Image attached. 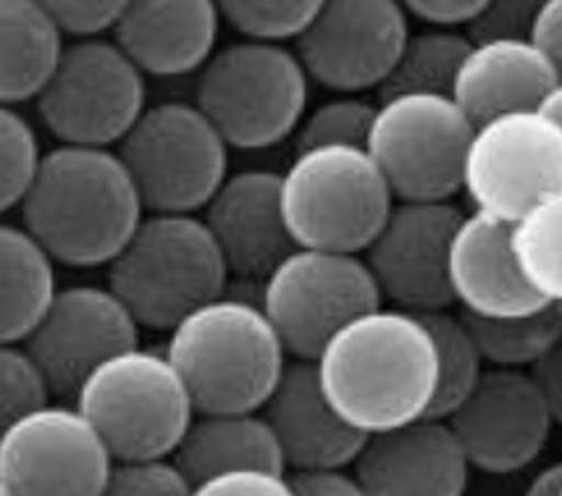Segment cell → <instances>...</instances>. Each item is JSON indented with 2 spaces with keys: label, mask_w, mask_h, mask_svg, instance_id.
I'll return each instance as SVG.
<instances>
[{
  "label": "cell",
  "mask_w": 562,
  "mask_h": 496,
  "mask_svg": "<svg viewBox=\"0 0 562 496\" xmlns=\"http://www.w3.org/2000/svg\"><path fill=\"white\" fill-rule=\"evenodd\" d=\"M321 388L363 433L403 426L428 413L437 352L418 313L379 305L339 326L316 358Z\"/></svg>",
  "instance_id": "1"
},
{
  "label": "cell",
  "mask_w": 562,
  "mask_h": 496,
  "mask_svg": "<svg viewBox=\"0 0 562 496\" xmlns=\"http://www.w3.org/2000/svg\"><path fill=\"white\" fill-rule=\"evenodd\" d=\"M19 211L50 258L74 268L109 266L145 216L116 150L66 143L40 156Z\"/></svg>",
  "instance_id": "2"
},
{
  "label": "cell",
  "mask_w": 562,
  "mask_h": 496,
  "mask_svg": "<svg viewBox=\"0 0 562 496\" xmlns=\"http://www.w3.org/2000/svg\"><path fill=\"white\" fill-rule=\"evenodd\" d=\"M164 352L198 413L260 410L286 365L263 307L226 292L184 313L169 328Z\"/></svg>",
  "instance_id": "3"
},
{
  "label": "cell",
  "mask_w": 562,
  "mask_h": 496,
  "mask_svg": "<svg viewBox=\"0 0 562 496\" xmlns=\"http://www.w3.org/2000/svg\"><path fill=\"white\" fill-rule=\"evenodd\" d=\"M229 268L198 213L145 211L109 263V286L137 324L169 328L205 300L226 292Z\"/></svg>",
  "instance_id": "4"
},
{
  "label": "cell",
  "mask_w": 562,
  "mask_h": 496,
  "mask_svg": "<svg viewBox=\"0 0 562 496\" xmlns=\"http://www.w3.org/2000/svg\"><path fill=\"white\" fill-rule=\"evenodd\" d=\"M311 77L277 40L245 37L211 53L198 69L195 105L234 150H266L297 132Z\"/></svg>",
  "instance_id": "5"
},
{
  "label": "cell",
  "mask_w": 562,
  "mask_h": 496,
  "mask_svg": "<svg viewBox=\"0 0 562 496\" xmlns=\"http://www.w3.org/2000/svg\"><path fill=\"white\" fill-rule=\"evenodd\" d=\"M294 245L363 252L390 216L394 194L366 145H313L279 173Z\"/></svg>",
  "instance_id": "6"
},
{
  "label": "cell",
  "mask_w": 562,
  "mask_h": 496,
  "mask_svg": "<svg viewBox=\"0 0 562 496\" xmlns=\"http://www.w3.org/2000/svg\"><path fill=\"white\" fill-rule=\"evenodd\" d=\"M71 402L98 428L113 460L173 454L198 415L166 352L139 345L100 360Z\"/></svg>",
  "instance_id": "7"
},
{
  "label": "cell",
  "mask_w": 562,
  "mask_h": 496,
  "mask_svg": "<svg viewBox=\"0 0 562 496\" xmlns=\"http://www.w3.org/2000/svg\"><path fill=\"white\" fill-rule=\"evenodd\" d=\"M229 143L184 100L145 105L116 153L153 213H200L229 173Z\"/></svg>",
  "instance_id": "8"
},
{
  "label": "cell",
  "mask_w": 562,
  "mask_h": 496,
  "mask_svg": "<svg viewBox=\"0 0 562 496\" xmlns=\"http://www.w3.org/2000/svg\"><path fill=\"white\" fill-rule=\"evenodd\" d=\"M473 122L447 92L379 98L366 150L394 200H452L463 184Z\"/></svg>",
  "instance_id": "9"
},
{
  "label": "cell",
  "mask_w": 562,
  "mask_h": 496,
  "mask_svg": "<svg viewBox=\"0 0 562 496\" xmlns=\"http://www.w3.org/2000/svg\"><path fill=\"white\" fill-rule=\"evenodd\" d=\"M260 307L292 358L313 360L355 315L384 305L363 252L294 245L260 279Z\"/></svg>",
  "instance_id": "10"
},
{
  "label": "cell",
  "mask_w": 562,
  "mask_h": 496,
  "mask_svg": "<svg viewBox=\"0 0 562 496\" xmlns=\"http://www.w3.org/2000/svg\"><path fill=\"white\" fill-rule=\"evenodd\" d=\"M35 103L58 143L113 147L145 111V74L116 40L79 37L64 45Z\"/></svg>",
  "instance_id": "11"
},
{
  "label": "cell",
  "mask_w": 562,
  "mask_h": 496,
  "mask_svg": "<svg viewBox=\"0 0 562 496\" xmlns=\"http://www.w3.org/2000/svg\"><path fill=\"white\" fill-rule=\"evenodd\" d=\"M460 190L476 211L513 224L539 198L562 190V124L541 109L473 124Z\"/></svg>",
  "instance_id": "12"
},
{
  "label": "cell",
  "mask_w": 562,
  "mask_h": 496,
  "mask_svg": "<svg viewBox=\"0 0 562 496\" xmlns=\"http://www.w3.org/2000/svg\"><path fill=\"white\" fill-rule=\"evenodd\" d=\"M113 454L77 405L43 402L0 433V478L19 496L105 494Z\"/></svg>",
  "instance_id": "13"
},
{
  "label": "cell",
  "mask_w": 562,
  "mask_h": 496,
  "mask_svg": "<svg viewBox=\"0 0 562 496\" xmlns=\"http://www.w3.org/2000/svg\"><path fill=\"white\" fill-rule=\"evenodd\" d=\"M411 35L400 0H324L294 53L307 77L331 92L379 90Z\"/></svg>",
  "instance_id": "14"
},
{
  "label": "cell",
  "mask_w": 562,
  "mask_h": 496,
  "mask_svg": "<svg viewBox=\"0 0 562 496\" xmlns=\"http://www.w3.org/2000/svg\"><path fill=\"white\" fill-rule=\"evenodd\" d=\"M447 424L473 471L510 475L539 458L558 415L528 368L486 365Z\"/></svg>",
  "instance_id": "15"
},
{
  "label": "cell",
  "mask_w": 562,
  "mask_h": 496,
  "mask_svg": "<svg viewBox=\"0 0 562 496\" xmlns=\"http://www.w3.org/2000/svg\"><path fill=\"white\" fill-rule=\"evenodd\" d=\"M139 326L109 284L56 290L32 331L22 339L53 397H69L100 360L139 345Z\"/></svg>",
  "instance_id": "16"
},
{
  "label": "cell",
  "mask_w": 562,
  "mask_h": 496,
  "mask_svg": "<svg viewBox=\"0 0 562 496\" xmlns=\"http://www.w3.org/2000/svg\"><path fill=\"white\" fill-rule=\"evenodd\" d=\"M460 218L452 200H394L363 250L384 303L413 313L452 307L447 252Z\"/></svg>",
  "instance_id": "17"
},
{
  "label": "cell",
  "mask_w": 562,
  "mask_h": 496,
  "mask_svg": "<svg viewBox=\"0 0 562 496\" xmlns=\"http://www.w3.org/2000/svg\"><path fill=\"white\" fill-rule=\"evenodd\" d=\"M352 471L366 494L460 496L473 467L447 418L420 415L403 426L368 433Z\"/></svg>",
  "instance_id": "18"
},
{
  "label": "cell",
  "mask_w": 562,
  "mask_h": 496,
  "mask_svg": "<svg viewBox=\"0 0 562 496\" xmlns=\"http://www.w3.org/2000/svg\"><path fill=\"white\" fill-rule=\"evenodd\" d=\"M203 221L234 279L260 281L294 247L281 213L277 171L226 173L203 205Z\"/></svg>",
  "instance_id": "19"
},
{
  "label": "cell",
  "mask_w": 562,
  "mask_h": 496,
  "mask_svg": "<svg viewBox=\"0 0 562 496\" xmlns=\"http://www.w3.org/2000/svg\"><path fill=\"white\" fill-rule=\"evenodd\" d=\"M452 305L463 313L502 318L531 313L547 303L531 290L510 243V221L486 211L463 213L447 252Z\"/></svg>",
  "instance_id": "20"
},
{
  "label": "cell",
  "mask_w": 562,
  "mask_h": 496,
  "mask_svg": "<svg viewBox=\"0 0 562 496\" xmlns=\"http://www.w3.org/2000/svg\"><path fill=\"white\" fill-rule=\"evenodd\" d=\"M260 413L277 433L286 471L321 465L352 467L368 436L334 410L321 388L316 363L305 358L286 360Z\"/></svg>",
  "instance_id": "21"
},
{
  "label": "cell",
  "mask_w": 562,
  "mask_h": 496,
  "mask_svg": "<svg viewBox=\"0 0 562 496\" xmlns=\"http://www.w3.org/2000/svg\"><path fill=\"white\" fill-rule=\"evenodd\" d=\"M216 0H130L113 24V40L145 77H187L216 50Z\"/></svg>",
  "instance_id": "22"
},
{
  "label": "cell",
  "mask_w": 562,
  "mask_h": 496,
  "mask_svg": "<svg viewBox=\"0 0 562 496\" xmlns=\"http://www.w3.org/2000/svg\"><path fill=\"white\" fill-rule=\"evenodd\" d=\"M560 74L531 37L476 40L460 64L450 95L473 124L494 113L539 109Z\"/></svg>",
  "instance_id": "23"
},
{
  "label": "cell",
  "mask_w": 562,
  "mask_h": 496,
  "mask_svg": "<svg viewBox=\"0 0 562 496\" xmlns=\"http://www.w3.org/2000/svg\"><path fill=\"white\" fill-rule=\"evenodd\" d=\"M171 458L192 488L213 473L239 465L286 471L277 433L260 410L198 413Z\"/></svg>",
  "instance_id": "24"
},
{
  "label": "cell",
  "mask_w": 562,
  "mask_h": 496,
  "mask_svg": "<svg viewBox=\"0 0 562 496\" xmlns=\"http://www.w3.org/2000/svg\"><path fill=\"white\" fill-rule=\"evenodd\" d=\"M64 50V30L40 0H0V103L35 100Z\"/></svg>",
  "instance_id": "25"
},
{
  "label": "cell",
  "mask_w": 562,
  "mask_h": 496,
  "mask_svg": "<svg viewBox=\"0 0 562 496\" xmlns=\"http://www.w3.org/2000/svg\"><path fill=\"white\" fill-rule=\"evenodd\" d=\"M56 260L16 224L0 221V341H22L56 294Z\"/></svg>",
  "instance_id": "26"
},
{
  "label": "cell",
  "mask_w": 562,
  "mask_h": 496,
  "mask_svg": "<svg viewBox=\"0 0 562 496\" xmlns=\"http://www.w3.org/2000/svg\"><path fill=\"white\" fill-rule=\"evenodd\" d=\"M471 48V37L460 26H434L411 32L397 61L379 84V98L397 92H447L450 95L454 74Z\"/></svg>",
  "instance_id": "27"
},
{
  "label": "cell",
  "mask_w": 562,
  "mask_h": 496,
  "mask_svg": "<svg viewBox=\"0 0 562 496\" xmlns=\"http://www.w3.org/2000/svg\"><path fill=\"white\" fill-rule=\"evenodd\" d=\"M510 243L531 290L547 303H562V190L539 198L513 221Z\"/></svg>",
  "instance_id": "28"
},
{
  "label": "cell",
  "mask_w": 562,
  "mask_h": 496,
  "mask_svg": "<svg viewBox=\"0 0 562 496\" xmlns=\"http://www.w3.org/2000/svg\"><path fill=\"white\" fill-rule=\"evenodd\" d=\"M418 315L431 334L434 352H437V388H434L426 415L447 418L476 386L479 375L486 368L484 354H481L463 313H450V307H439V311H424Z\"/></svg>",
  "instance_id": "29"
},
{
  "label": "cell",
  "mask_w": 562,
  "mask_h": 496,
  "mask_svg": "<svg viewBox=\"0 0 562 496\" xmlns=\"http://www.w3.org/2000/svg\"><path fill=\"white\" fill-rule=\"evenodd\" d=\"M463 318L471 326L486 365L528 368L560 334L562 303H544L531 313L502 315V318L471 313H463Z\"/></svg>",
  "instance_id": "30"
},
{
  "label": "cell",
  "mask_w": 562,
  "mask_h": 496,
  "mask_svg": "<svg viewBox=\"0 0 562 496\" xmlns=\"http://www.w3.org/2000/svg\"><path fill=\"white\" fill-rule=\"evenodd\" d=\"M221 19L243 37L294 40L324 0H216Z\"/></svg>",
  "instance_id": "31"
},
{
  "label": "cell",
  "mask_w": 562,
  "mask_h": 496,
  "mask_svg": "<svg viewBox=\"0 0 562 496\" xmlns=\"http://www.w3.org/2000/svg\"><path fill=\"white\" fill-rule=\"evenodd\" d=\"M376 103L360 98V92H337L307 111L294 132L297 150L313 145H366Z\"/></svg>",
  "instance_id": "32"
},
{
  "label": "cell",
  "mask_w": 562,
  "mask_h": 496,
  "mask_svg": "<svg viewBox=\"0 0 562 496\" xmlns=\"http://www.w3.org/2000/svg\"><path fill=\"white\" fill-rule=\"evenodd\" d=\"M37 132L13 105L0 103V213L22 203L40 164Z\"/></svg>",
  "instance_id": "33"
},
{
  "label": "cell",
  "mask_w": 562,
  "mask_h": 496,
  "mask_svg": "<svg viewBox=\"0 0 562 496\" xmlns=\"http://www.w3.org/2000/svg\"><path fill=\"white\" fill-rule=\"evenodd\" d=\"M48 399L50 388L22 341H0V433Z\"/></svg>",
  "instance_id": "34"
},
{
  "label": "cell",
  "mask_w": 562,
  "mask_h": 496,
  "mask_svg": "<svg viewBox=\"0 0 562 496\" xmlns=\"http://www.w3.org/2000/svg\"><path fill=\"white\" fill-rule=\"evenodd\" d=\"M105 494L119 496H182L192 494L182 467L171 454L158 458H124L113 460Z\"/></svg>",
  "instance_id": "35"
},
{
  "label": "cell",
  "mask_w": 562,
  "mask_h": 496,
  "mask_svg": "<svg viewBox=\"0 0 562 496\" xmlns=\"http://www.w3.org/2000/svg\"><path fill=\"white\" fill-rule=\"evenodd\" d=\"M200 496H292L286 471L260 465H239L213 473L192 488Z\"/></svg>",
  "instance_id": "36"
},
{
  "label": "cell",
  "mask_w": 562,
  "mask_h": 496,
  "mask_svg": "<svg viewBox=\"0 0 562 496\" xmlns=\"http://www.w3.org/2000/svg\"><path fill=\"white\" fill-rule=\"evenodd\" d=\"M544 0H486L465 24L471 43L492 37H531V26Z\"/></svg>",
  "instance_id": "37"
},
{
  "label": "cell",
  "mask_w": 562,
  "mask_h": 496,
  "mask_svg": "<svg viewBox=\"0 0 562 496\" xmlns=\"http://www.w3.org/2000/svg\"><path fill=\"white\" fill-rule=\"evenodd\" d=\"M64 35L92 37L113 30L130 0H40Z\"/></svg>",
  "instance_id": "38"
},
{
  "label": "cell",
  "mask_w": 562,
  "mask_h": 496,
  "mask_svg": "<svg viewBox=\"0 0 562 496\" xmlns=\"http://www.w3.org/2000/svg\"><path fill=\"white\" fill-rule=\"evenodd\" d=\"M290 475L292 494L303 496H358L366 494L363 484L347 471V465H321V467H297V471H286Z\"/></svg>",
  "instance_id": "39"
},
{
  "label": "cell",
  "mask_w": 562,
  "mask_h": 496,
  "mask_svg": "<svg viewBox=\"0 0 562 496\" xmlns=\"http://www.w3.org/2000/svg\"><path fill=\"white\" fill-rule=\"evenodd\" d=\"M411 16L434 26H465L486 0H400Z\"/></svg>",
  "instance_id": "40"
},
{
  "label": "cell",
  "mask_w": 562,
  "mask_h": 496,
  "mask_svg": "<svg viewBox=\"0 0 562 496\" xmlns=\"http://www.w3.org/2000/svg\"><path fill=\"white\" fill-rule=\"evenodd\" d=\"M528 373L537 379L541 392L550 399L554 415H558V424L562 418V328L558 337L552 339V345L528 365Z\"/></svg>",
  "instance_id": "41"
},
{
  "label": "cell",
  "mask_w": 562,
  "mask_h": 496,
  "mask_svg": "<svg viewBox=\"0 0 562 496\" xmlns=\"http://www.w3.org/2000/svg\"><path fill=\"white\" fill-rule=\"evenodd\" d=\"M531 40L547 53L562 79V0H544L531 26Z\"/></svg>",
  "instance_id": "42"
},
{
  "label": "cell",
  "mask_w": 562,
  "mask_h": 496,
  "mask_svg": "<svg viewBox=\"0 0 562 496\" xmlns=\"http://www.w3.org/2000/svg\"><path fill=\"white\" fill-rule=\"evenodd\" d=\"M526 494L531 496H560L562 494V460H554L533 475Z\"/></svg>",
  "instance_id": "43"
},
{
  "label": "cell",
  "mask_w": 562,
  "mask_h": 496,
  "mask_svg": "<svg viewBox=\"0 0 562 496\" xmlns=\"http://www.w3.org/2000/svg\"><path fill=\"white\" fill-rule=\"evenodd\" d=\"M539 109L547 111L552 119H558V122L562 124V79H558V84L547 92V98L541 100Z\"/></svg>",
  "instance_id": "44"
},
{
  "label": "cell",
  "mask_w": 562,
  "mask_h": 496,
  "mask_svg": "<svg viewBox=\"0 0 562 496\" xmlns=\"http://www.w3.org/2000/svg\"><path fill=\"white\" fill-rule=\"evenodd\" d=\"M11 492H9V486H5V481L0 478V496H9Z\"/></svg>",
  "instance_id": "45"
},
{
  "label": "cell",
  "mask_w": 562,
  "mask_h": 496,
  "mask_svg": "<svg viewBox=\"0 0 562 496\" xmlns=\"http://www.w3.org/2000/svg\"><path fill=\"white\" fill-rule=\"evenodd\" d=\"M560 424H562V418H560Z\"/></svg>",
  "instance_id": "46"
},
{
  "label": "cell",
  "mask_w": 562,
  "mask_h": 496,
  "mask_svg": "<svg viewBox=\"0 0 562 496\" xmlns=\"http://www.w3.org/2000/svg\"><path fill=\"white\" fill-rule=\"evenodd\" d=\"M560 496H562V494H560Z\"/></svg>",
  "instance_id": "47"
}]
</instances>
